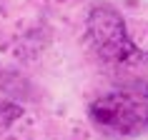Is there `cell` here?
Here are the masks:
<instances>
[{
  "mask_svg": "<svg viewBox=\"0 0 148 140\" xmlns=\"http://www.w3.org/2000/svg\"><path fill=\"white\" fill-rule=\"evenodd\" d=\"M86 35L93 53L108 63H136L143 55L128 38L121 13H116L108 5H98L90 10L86 23Z\"/></svg>",
  "mask_w": 148,
  "mask_h": 140,
  "instance_id": "7a4b0ae2",
  "label": "cell"
},
{
  "mask_svg": "<svg viewBox=\"0 0 148 140\" xmlns=\"http://www.w3.org/2000/svg\"><path fill=\"white\" fill-rule=\"evenodd\" d=\"M88 118L98 133L108 138H133L148 130V90L123 88L95 98Z\"/></svg>",
  "mask_w": 148,
  "mask_h": 140,
  "instance_id": "6da1fadb",
  "label": "cell"
}]
</instances>
